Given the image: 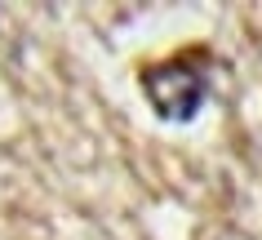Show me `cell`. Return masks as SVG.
Segmentation results:
<instances>
[{"mask_svg":"<svg viewBox=\"0 0 262 240\" xmlns=\"http://www.w3.org/2000/svg\"><path fill=\"white\" fill-rule=\"evenodd\" d=\"M142 89L165 120H191L209 94V76L205 67H195L187 58H169V62H156L151 71H142Z\"/></svg>","mask_w":262,"mask_h":240,"instance_id":"6da1fadb","label":"cell"}]
</instances>
